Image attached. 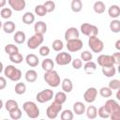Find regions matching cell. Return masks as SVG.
<instances>
[{"label": "cell", "instance_id": "cell-28", "mask_svg": "<svg viewBox=\"0 0 120 120\" xmlns=\"http://www.w3.org/2000/svg\"><path fill=\"white\" fill-rule=\"evenodd\" d=\"M85 113L89 119H95L98 116V110L95 106L90 105L85 109Z\"/></svg>", "mask_w": 120, "mask_h": 120}, {"label": "cell", "instance_id": "cell-40", "mask_svg": "<svg viewBox=\"0 0 120 120\" xmlns=\"http://www.w3.org/2000/svg\"><path fill=\"white\" fill-rule=\"evenodd\" d=\"M52 47L53 49V51L55 52H60L63 50L64 48V43L61 39H55L52 41Z\"/></svg>", "mask_w": 120, "mask_h": 120}, {"label": "cell", "instance_id": "cell-50", "mask_svg": "<svg viewBox=\"0 0 120 120\" xmlns=\"http://www.w3.org/2000/svg\"><path fill=\"white\" fill-rule=\"evenodd\" d=\"M109 118H111L112 120H120V111H116V112L110 113Z\"/></svg>", "mask_w": 120, "mask_h": 120}, {"label": "cell", "instance_id": "cell-14", "mask_svg": "<svg viewBox=\"0 0 120 120\" xmlns=\"http://www.w3.org/2000/svg\"><path fill=\"white\" fill-rule=\"evenodd\" d=\"M103 106L105 107V109L108 111L109 113H112L116 111H120V105L114 99H108Z\"/></svg>", "mask_w": 120, "mask_h": 120}, {"label": "cell", "instance_id": "cell-42", "mask_svg": "<svg viewBox=\"0 0 120 120\" xmlns=\"http://www.w3.org/2000/svg\"><path fill=\"white\" fill-rule=\"evenodd\" d=\"M99 95H100L102 98H110V97H112V90L110 89L109 87H106V86L101 87V88L99 89Z\"/></svg>", "mask_w": 120, "mask_h": 120}, {"label": "cell", "instance_id": "cell-6", "mask_svg": "<svg viewBox=\"0 0 120 120\" xmlns=\"http://www.w3.org/2000/svg\"><path fill=\"white\" fill-rule=\"evenodd\" d=\"M44 41V37L42 34H38L35 33L32 37H30L27 40V47L30 50H35L38 47H39L42 42Z\"/></svg>", "mask_w": 120, "mask_h": 120}, {"label": "cell", "instance_id": "cell-26", "mask_svg": "<svg viewBox=\"0 0 120 120\" xmlns=\"http://www.w3.org/2000/svg\"><path fill=\"white\" fill-rule=\"evenodd\" d=\"M93 9L96 13L98 14H102L105 9H106V6L105 4L102 2V1H96L94 3V6H93Z\"/></svg>", "mask_w": 120, "mask_h": 120}, {"label": "cell", "instance_id": "cell-20", "mask_svg": "<svg viewBox=\"0 0 120 120\" xmlns=\"http://www.w3.org/2000/svg\"><path fill=\"white\" fill-rule=\"evenodd\" d=\"M83 70L86 74L91 75L97 70V64L95 62H93L92 60L88 61V62H85V64L83 66Z\"/></svg>", "mask_w": 120, "mask_h": 120}, {"label": "cell", "instance_id": "cell-41", "mask_svg": "<svg viewBox=\"0 0 120 120\" xmlns=\"http://www.w3.org/2000/svg\"><path fill=\"white\" fill-rule=\"evenodd\" d=\"M0 16L3 19H6V20L9 19L12 16V10H11V8H3L1 9V11H0Z\"/></svg>", "mask_w": 120, "mask_h": 120}, {"label": "cell", "instance_id": "cell-1", "mask_svg": "<svg viewBox=\"0 0 120 120\" xmlns=\"http://www.w3.org/2000/svg\"><path fill=\"white\" fill-rule=\"evenodd\" d=\"M43 79L48 85H50L51 87H53V88L59 86L61 83L60 76L57 73V71H55L54 69L50 70V71H46L43 75Z\"/></svg>", "mask_w": 120, "mask_h": 120}, {"label": "cell", "instance_id": "cell-22", "mask_svg": "<svg viewBox=\"0 0 120 120\" xmlns=\"http://www.w3.org/2000/svg\"><path fill=\"white\" fill-rule=\"evenodd\" d=\"M2 27H3V30H4L5 33H7V34H12L15 31V29H16V24L12 21H7V22H5L3 23Z\"/></svg>", "mask_w": 120, "mask_h": 120}, {"label": "cell", "instance_id": "cell-44", "mask_svg": "<svg viewBox=\"0 0 120 120\" xmlns=\"http://www.w3.org/2000/svg\"><path fill=\"white\" fill-rule=\"evenodd\" d=\"M98 116H99L100 118H103V119H107V118L110 117V113L108 112V111L105 109L104 106H101V107L98 108Z\"/></svg>", "mask_w": 120, "mask_h": 120}, {"label": "cell", "instance_id": "cell-55", "mask_svg": "<svg viewBox=\"0 0 120 120\" xmlns=\"http://www.w3.org/2000/svg\"><path fill=\"white\" fill-rule=\"evenodd\" d=\"M116 98L117 99H120V90L117 89V93H116Z\"/></svg>", "mask_w": 120, "mask_h": 120}, {"label": "cell", "instance_id": "cell-54", "mask_svg": "<svg viewBox=\"0 0 120 120\" xmlns=\"http://www.w3.org/2000/svg\"><path fill=\"white\" fill-rule=\"evenodd\" d=\"M3 71H4V65H3V63L0 61V74H1Z\"/></svg>", "mask_w": 120, "mask_h": 120}, {"label": "cell", "instance_id": "cell-13", "mask_svg": "<svg viewBox=\"0 0 120 120\" xmlns=\"http://www.w3.org/2000/svg\"><path fill=\"white\" fill-rule=\"evenodd\" d=\"M98 64L101 68L114 65L113 61H112V55H109V54H100L98 57Z\"/></svg>", "mask_w": 120, "mask_h": 120}, {"label": "cell", "instance_id": "cell-31", "mask_svg": "<svg viewBox=\"0 0 120 120\" xmlns=\"http://www.w3.org/2000/svg\"><path fill=\"white\" fill-rule=\"evenodd\" d=\"M18 107H19L18 102L16 100H14V99H8L6 101V103H5V108L8 112L13 111V110H15V109H17Z\"/></svg>", "mask_w": 120, "mask_h": 120}, {"label": "cell", "instance_id": "cell-18", "mask_svg": "<svg viewBox=\"0 0 120 120\" xmlns=\"http://www.w3.org/2000/svg\"><path fill=\"white\" fill-rule=\"evenodd\" d=\"M103 75H105L108 78H112L116 74V68L114 67V65L112 66H107V67H102L101 69Z\"/></svg>", "mask_w": 120, "mask_h": 120}, {"label": "cell", "instance_id": "cell-53", "mask_svg": "<svg viewBox=\"0 0 120 120\" xmlns=\"http://www.w3.org/2000/svg\"><path fill=\"white\" fill-rule=\"evenodd\" d=\"M115 48H116L118 51H120V39H118V40L115 42Z\"/></svg>", "mask_w": 120, "mask_h": 120}, {"label": "cell", "instance_id": "cell-57", "mask_svg": "<svg viewBox=\"0 0 120 120\" xmlns=\"http://www.w3.org/2000/svg\"><path fill=\"white\" fill-rule=\"evenodd\" d=\"M2 25H3V23H2V22H1V21H0V28H1V27H2Z\"/></svg>", "mask_w": 120, "mask_h": 120}, {"label": "cell", "instance_id": "cell-15", "mask_svg": "<svg viewBox=\"0 0 120 120\" xmlns=\"http://www.w3.org/2000/svg\"><path fill=\"white\" fill-rule=\"evenodd\" d=\"M79 36H80V32L79 30L76 28V27H69L66 30L65 32V39L66 41L68 40H70V39H74V38H79Z\"/></svg>", "mask_w": 120, "mask_h": 120}, {"label": "cell", "instance_id": "cell-3", "mask_svg": "<svg viewBox=\"0 0 120 120\" xmlns=\"http://www.w3.org/2000/svg\"><path fill=\"white\" fill-rule=\"evenodd\" d=\"M22 110L29 118L35 119L39 116V109L38 105L33 101H25L22 104Z\"/></svg>", "mask_w": 120, "mask_h": 120}, {"label": "cell", "instance_id": "cell-35", "mask_svg": "<svg viewBox=\"0 0 120 120\" xmlns=\"http://www.w3.org/2000/svg\"><path fill=\"white\" fill-rule=\"evenodd\" d=\"M9 60L14 64H21L23 61V56L20 52H16L9 55Z\"/></svg>", "mask_w": 120, "mask_h": 120}, {"label": "cell", "instance_id": "cell-34", "mask_svg": "<svg viewBox=\"0 0 120 120\" xmlns=\"http://www.w3.org/2000/svg\"><path fill=\"white\" fill-rule=\"evenodd\" d=\"M14 90L17 95H23L26 92V85L23 82H17L15 84Z\"/></svg>", "mask_w": 120, "mask_h": 120}, {"label": "cell", "instance_id": "cell-7", "mask_svg": "<svg viewBox=\"0 0 120 120\" xmlns=\"http://www.w3.org/2000/svg\"><path fill=\"white\" fill-rule=\"evenodd\" d=\"M81 32L84 35V36H87V37H91V36H98V28L94 25V24H91L89 22H83L82 25H81V28H80Z\"/></svg>", "mask_w": 120, "mask_h": 120}, {"label": "cell", "instance_id": "cell-17", "mask_svg": "<svg viewBox=\"0 0 120 120\" xmlns=\"http://www.w3.org/2000/svg\"><path fill=\"white\" fill-rule=\"evenodd\" d=\"M34 31H35V33L44 35L47 32V24H46V22H44L42 21L37 22L35 23V25H34Z\"/></svg>", "mask_w": 120, "mask_h": 120}, {"label": "cell", "instance_id": "cell-11", "mask_svg": "<svg viewBox=\"0 0 120 120\" xmlns=\"http://www.w3.org/2000/svg\"><path fill=\"white\" fill-rule=\"evenodd\" d=\"M98 96V90L95 87H89L83 93V99L87 103H93Z\"/></svg>", "mask_w": 120, "mask_h": 120}, {"label": "cell", "instance_id": "cell-56", "mask_svg": "<svg viewBox=\"0 0 120 120\" xmlns=\"http://www.w3.org/2000/svg\"><path fill=\"white\" fill-rule=\"evenodd\" d=\"M3 106H4V102H3V100L0 98V110L3 108Z\"/></svg>", "mask_w": 120, "mask_h": 120}, {"label": "cell", "instance_id": "cell-30", "mask_svg": "<svg viewBox=\"0 0 120 120\" xmlns=\"http://www.w3.org/2000/svg\"><path fill=\"white\" fill-rule=\"evenodd\" d=\"M70 8L71 10L75 13L80 12L82 9V0H72L71 4H70Z\"/></svg>", "mask_w": 120, "mask_h": 120}, {"label": "cell", "instance_id": "cell-38", "mask_svg": "<svg viewBox=\"0 0 120 120\" xmlns=\"http://www.w3.org/2000/svg\"><path fill=\"white\" fill-rule=\"evenodd\" d=\"M22 115V110L19 107L17 109H15V110L9 112V116L13 120H19V119H21Z\"/></svg>", "mask_w": 120, "mask_h": 120}, {"label": "cell", "instance_id": "cell-48", "mask_svg": "<svg viewBox=\"0 0 120 120\" xmlns=\"http://www.w3.org/2000/svg\"><path fill=\"white\" fill-rule=\"evenodd\" d=\"M39 54L41 55V56H43V57H45V56H48L49 54H50V48L48 47V46H45V45H43V46H41L40 48H39Z\"/></svg>", "mask_w": 120, "mask_h": 120}, {"label": "cell", "instance_id": "cell-9", "mask_svg": "<svg viewBox=\"0 0 120 120\" xmlns=\"http://www.w3.org/2000/svg\"><path fill=\"white\" fill-rule=\"evenodd\" d=\"M72 61V56L70 53L66 52H61L55 56V63L59 66H66L70 64Z\"/></svg>", "mask_w": 120, "mask_h": 120}, {"label": "cell", "instance_id": "cell-5", "mask_svg": "<svg viewBox=\"0 0 120 120\" xmlns=\"http://www.w3.org/2000/svg\"><path fill=\"white\" fill-rule=\"evenodd\" d=\"M62 105L61 103L53 100L52 103L47 108L46 110V115L50 119H55L58 115V113L62 111Z\"/></svg>", "mask_w": 120, "mask_h": 120}, {"label": "cell", "instance_id": "cell-46", "mask_svg": "<svg viewBox=\"0 0 120 120\" xmlns=\"http://www.w3.org/2000/svg\"><path fill=\"white\" fill-rule=\"evenodd\" d=\"M81 59L84 62H88V61H91L93 59V54L92 52H90L89 51H83L82 53H81Z\"/></svg>", "mask_w": 120, "mask_h": 120}, {"label": "cell", "instance_id": "cell-32", "mask_svg": "<svg viewBox=\"0 0 120 120\" xmlns=\"http://www.w3.org/2000/svg\"><path fill=\"white\" fill-rule=\"evenodd\" d=\"M110 30L112 33H119L120 32V21L117 19H113L110 22Z\"/></svg>", "mask_w": 120, "mask_h": 120}, {"label": "cell", "instance_id": "cell-51", "mask_svg": "<svg viewBox=\"0 0 120 120\" xmlns=\"http://www.w3.org/2000/svg\"><path fill=\"white\" fill-rule=\"evenodd\" d=\"M7 87V80L5 77L0 76V90H3Z\"/></svg>", "mask_w": 120, "mask_h": 120}, {"label": "cell", "instance_id": "cell-49", "mask_svg": "<svg viewBox=\"0 0 120 120\" xmlns=\"http://www.w3.org/2000/svg\"><path fill=\"white\" fill-rule=\"evenodd\" d=\"M112 61H113L114 65H119L120 64V52H114L112 55Z\"/></svg>", "mask_w": 120, "mask_h": 120}, {"label": "cell", "instance_id": "cell-8", "mask_svg": "<svg viewBox=\"0 0 120 120\" xmlns=\"http://www.w3.org/2000/svg\"><path fill=\"white\" fill-rule=\"evenodd\" d=\"M53 91L51 89H44L40 92H38L36 96V99L39 103H46L50 101L53 98Z\"/></svg>", "mask_w": 120, "mask_h": 120}, {"label": "cell", "instance_id": "cell-39", "mask_svg": "<svg viewBox=\"0 0 120 120\" xmlns=\"http://www.w3.org/2000/svg\"><path fill=\"white\" fill-rule=\"evenodd\" d=\"M35 14L39 17H43L47 14V10L43 5H38L35 7Z\"/></svg>", "mask_w": 120, "mask_h": 120}, {"label": "cell", "instance_id": "cell-4", "mask_svg": "<svg viewBox=\"0 0 120 120\" xmlns=\"http://www.w3.org/2000/svg\"><path fill=\"white\" fill-rule=\"evenodd\" d=\"M88 46L90 47L93 52H101L104 49V43L101 39L98 38V36H91L88 39Z\"/></svg>", "mask_w": 120, "mask_h": 120}, {"label": "cell", "instance_id": "cell-43", "mask_svg": "<svg viewBox=\"0 0 120 120\" xmlns=\"http://www.w3.org/2000/svg\"><path fill=\"white\" fill-rule=\"evenodd\" d=\"M43 6L45 7L46 10H47V13H50V12H52L54 9H55V3L52 1V0H48L46 1Z\"/></svg>", "mask_w": 120, "mask_h": 120}, {"label": "cell", "instance_id": "cell-29", "mask_svg": "<svg viewBox=\"0 0 120 120\" xmlns=\"http://www.w3.org/2000/svg\"><path fill=\"white\" fill-rule=\"evenodd\" d=\"M22 22L25 24H32L35 22V15L32 12L27 11L22 15Z\"/></svg>", "mask_w": 120, "mask_h": 120}, {"label": "cell", "instance_id": "cell-36", "mask_svg": "<svg viewBox=\"0 0 120 120\" xmlns=\"http://www.w3.org/2000/svg\"><path fill=\"white\" fill-rule=\"evenodd\" d=\"M5 52L8 55L19 52V48L14 44H8L5 46Z\"/></svg>", "mask_w": 120, "mask_h": 120}, {"label": "cell", "instance_id": "cell-16", "mask_svg": "<svg viewBox=\"0 0 120 120\" xmlns=\"http://www.w3.org/2000/svg\"><path fill=\"white\" fill-rule=\"evenodd\" d=\"M25 62L26 64L31 67V68H35L37 67L38 64H39V59L38 57L34 54V53H30V54H27L26 57H25Z\"/></svg>", "mask_w": 120, "mask_h": 120}, {"label": "cell", "instance_id": "cell-37", "mask_svg": "<svg viewBox=\"0 0 120 120\" xmlns=\"http://www.w3.org/2000/svg\"><path fill=\"white\" fill-rule=\"evenodd\" d=\"M73 117H74V113L70 110H64L60 114L61 120H72Z\"/></svg>", "mask_w": 120, "mask_h": 120}, {"label": "cell", "instance_id": "cell-45", "mask_svg": "<svg viewBox=\"0 0 120 120\" xmlns=\"http://www.w3.org/2000/svg\"><path fill=\"white\" fill-rule=\"evenodd\" d=\"M108 87L112 90L120 89V81L118 79H112V81L109 82V86Z\"/></svg>", "mask_w": 120, "mask_h": 120}, {"label": "cell", "instance_id": "cell-19", "mask_svg": "<svg viewBox=\"0 0 120 120\" xmlns=\"http://www.w3.org/2000/svg\"><path fill=\"white\" fill-rule=\"evenodd\" d=\"M61 87L65 93H70L73 89V83L70 79L65 78L63 81H61Z\"/></svg>", "mask_w": 120, "mask_h": 120}, {"label": "cell", "instance_id": "cell-12", "mask_svg": "<svg viewBox=\"0 0 120 120\" xmlns=\"http://www.w3.org/2000/svg\"><path fill=\"white\" fill-rule=\"evenodd\" d=\"M10 8L15 11H22L26 7L25 0H8Z\"/></svg>", "mask_w": 120, "mask_h": 120}, {"label": "cell", "instance_id": "cell-23", "mask_svg": "<svg viewBox=\"0 0 120 120\" xmlns=\"http://www.w3.org/2000/svg\"><path fill=\"white\" fill-rule=\"evenodd\" d=\"M108 14L112 19H117L120 16V8L118 5H112L108 9Z\"/></svg>", "mask_w": 120, "mask_h": 120}, {"label": "cell", "instance_id": "cell-10", "mask_svg": "<svg viewBox=\"0 0 120 120\" xmlns=\"http://www.w3.org/2000/svg\"><path fill=\"white\" fill-rule=\"evenodd\" d=\"M82 46H83L82 41L80 38H74L67 41V49L71 52H76L82 50Z\"/></svg>", "mask_w": 120, "mask_h": 120}, {"label": "cell", "instance_id": "cell-33", "mask_svg": "<svg viewBox=\"0 0 120 120\" xmlns=\"http://www.w3.org/2000/svg\"><path fill=\"white\" fill-rule=\"evenodd\" d=\"M53 98H54V100L63 104L66 102L67 100V93H65L64 91H60V92H57L55 95H53Z\"/></svg>", "mask_w": 120, "mask_h": 120}, {"label": "cell", "instance_id": "cell-21", "mask_svg": "<svg viewBox=\"0 0 120 120\" xmlns=\"http://www.w3.org/2000/svg\"><path fill=\"white\" fill-rule=\"evenodd\" d=\"M85 105L84 103L81 102V101H77L73 104V112H75V114L77 115H82L85 112Z\"/></svg>", "mask_w": 120, "mask_h": 120}, {"label": "cell", "instance_id": "cell-2", "mask_svg": "<svg viewBox=\"0 0 120 120\" xmlns=\"http://www.w3.org/2000/svg\"><path fill=\"white\" fill-rule=\"evenodd\" d=\"M4 74L5 77L9 79L12 82H18L22 78V71L15 68L13 65H8L6 68H4Z\"/></svg>", "mask_w": 120, "mask_h": 120}, {"label": "cell", "instance_id": "cell-27", "mask_svg": "<svg viewBox=\"0 0 120 120\" xmlns=\"http://www.w3.org/2000/svg\"><path fill=\"white\" fill-rule=\"evenodd\" d=\"M13 39H14V41L17 44H22L25 41V39H26L25 33L22 32V31H17V32H15L14 37H13Z\"/></svg>", "mask_w": 120, "mask_h": 120}, {"label": "cell", "instance_id": "cell-47", "mask_svg": "<svg viewBox=\"0 0 120 120\" xmlns=\"http://www.w3.org/2000/svg\"><path fill=\"white\" fill-rule=\"evenodd\" d=\"M71 64H72V68L74 69H80L82 67V59H79V58L73 59L71 61Z\"/></svg>", "mask_w": 120, "mask_h": 120}, {"label": "cell", "instance_id": "cell-52", "mask_svg": "<svg viewBox=\"0 0 120 120\" xmlns=\"http://www.w3.org/2000/svg\"><path fill=\"white\" fill-rule=\"evenodd\" d=\"M7 4V0H0V8H4Z\"/></svg>", "mask_w": 120, "mask_h": 120}, {"label": "cell", "instance_id": "cell-24", "mask_svg": "<svg viewBox=\"0 0 120 120\" xmlns=\"http://www.w3.org/2000/svg\"><path fill=\"white\" fill-rule=\"evenodd\" d=\"M41 68L45 72L52 70L54 68V62L51 58H45L41 63Z\"/></svg>", "mask_w": 120, "mask_h": 120}, {"label": "cell", "instance_id": "cell-25", "mask_svg": "<svg viewBox=\"0 0 120 120\" xmlns=\"http://www.w3.org/2000/svg\"><path fill=\"white\" fill-rule=\"evenodd\" d=\"M24 78H25L26 82H34L38 79V72L35 69H28L25 72V74H24Z\"/></svg>", "mask_w": 120, "mask_h": 120}]
</instances>
